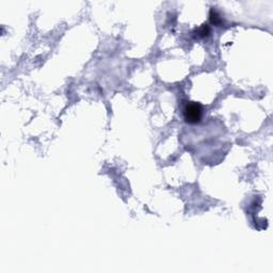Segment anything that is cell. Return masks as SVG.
I'll list each match as a JSON object with an SVG mask.
<instances>
[{
  "label": "cell",
  "instance_id": "1",
  "mask_svg": "<svg viewBox=\"0 0 273 273\" xmlns=\"http://www.w3.org/2000/svg\"><path fill=\"white\" fill-rule=\"evenodd\" d=\"M185 119L188 123L194 124L200 122L202 117V106L198 102H190L186 106L183 111Z\"/></svg>",
  "mask_w": 273,
  "mask_h": 273
},
{
  "label": "cell",
  "instance_id": "3",
  "mask_svg": "<svg viewBox=\"0 0 273 273\" xmlns=\"http://www.w3.org/2000/svg\"><path fill=\"white\" fill-rule=\"evenodd\" d=\"M208 33H209V28L207 26H203L200 30H198V34L201 35V36H206V35H208Z\"/></svg>",
  "mask_w": 273,
  "mask_h": 273
},
{
  "label": "cell",
  "instance_id": "2",
  "mask_svg": "<svg viewBox=\"0 0 273 273\" xmlns=\"http://www.w3.org/2000/svg\"><path fill=\"white\" fill-rule=\"evenodd\" d=\"M210 17H211V22H212L214 25H219V24L221 23V18H220V16H219V14H218L217 12L211 11V15H210Z\"/></svg>",
  "mask_w": 273,
  "mask_h": 273
}]
</instances>
